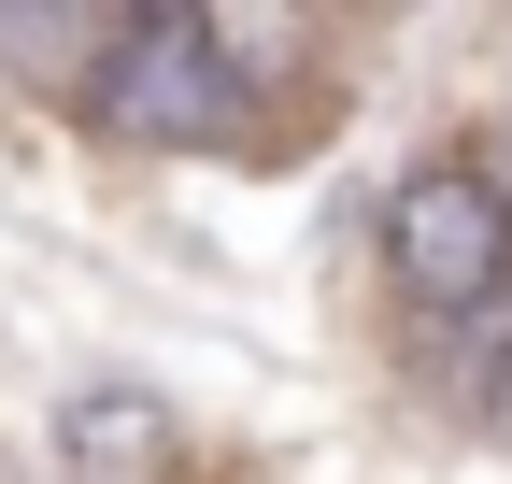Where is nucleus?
Here are the masks:
<instances>
[{
    "label": "nucleus",
    "mask_w": 512,
    "mask_h": 484,
    "mask_svg": "<svg viewBox=\"0 0 512 484\" xmlns=\"http://www.w3.org/2000/svg\"><path fill=\"white\" fill-rule=\"evenodd\" d=\"M384 271H399V314H456V299L512 285V171L484 157H427L384 200Z\"/></svg>",
    "instance_id": "obj_1"
},
{
    "label": "nucleus",
    "mask_w": 512,
    "mask_h": 484,
    "mask_svg": "<svg viewBox=\"0 0 512 484\" xmlns=\"http://www.w3.org/2000/svg\"><path fill=\"white\" fill-rule=\"evenodd\" d=\"M114 57H100V114H114V129L128 143H214L228 129V86H214V57L200 43H185V15H171V0H114Z\"/></svg>",
    "instance_id": "obj_2"
},
{
    "label": "nucleus",
    "mask_w": 512,
    "mask_h": 484,
    "mask_svg": "<svg viewBox=\"0 0 512 484\" xmlns=\"http://www.w3.org/2000/svg\"><path fill=\"white\" fill-rule=\"evenodd\" d=\"M171 15H185V43L214 57L228 100H271V86L313 72V0H171Z\"/></svg>",
    "instance_id": "obj_3"
},
{
    "label": "nucleus",
    "mask_w": 512,
    "mask_h": 484,
    "mask_svg": "<svg viewBox=\"0 0 512 484\" xmlns=\"http://www.w3.org/2000/svg\"><path fill=\"white\" fill-rule=\"evenodd\" d=\"M413 371H427V399L441 413H498V385H512V285L498 299H456V314H413Z\"/></svg>",
    "instance_id": "obj_4"
},
{
    "label": "nucleus",
    "mask_w": 512,
    "mask_h": 484,
    "mask_svg": "<svg viewBox=\"0 0 512 484\" xmlns=\"http://www.w3.org/2000/svg\"><path fill=\"white\" fill-rule=\"evenodd\" d=\"M57 456H72L86 484H157V470H171V399H143V385H72Z\"/></svg>",
    "instance_id": "obj_5"
},
{
    "label": "nucleus",
    "mask_w": 512,
    "mask_h": 484,
    "mask_svg": "<svg viewBox=\"0 0 512 484\" xmlns=\"http://www.w3.org/2000/svg\"><path fill=\"white\" fill-rule=\"evenodd\" d=\"M86 29H100L86 0H0V57H29V72H72Z\"/></svg>",
    "instance_id": "obj_6"
},
{
    "label": "nucleus",
    "mask_w": 512,
    "mask_h": 484,
    "mask_svg": "<svg viewBox=\"0 0 512 484\" xmlns=\"http://www.w3.org/2000/svg\"><path fill=\"white\" fill-rule=\"evenodd\" d=\"M484 428H498V442H512V385H498V413H484Z\"/></svg>",
    "instance_id": "obj_7"
}]
</instances>
